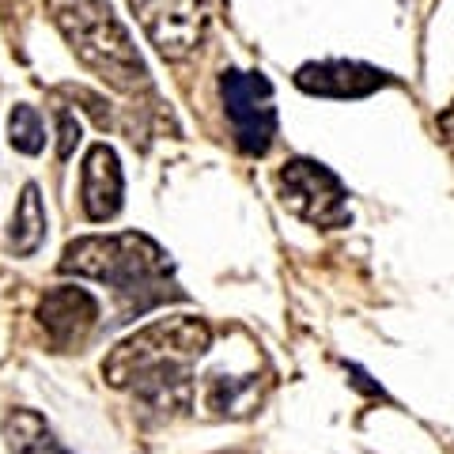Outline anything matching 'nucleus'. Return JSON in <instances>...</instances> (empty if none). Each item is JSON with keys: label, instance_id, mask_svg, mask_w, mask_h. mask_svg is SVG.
Returning a JSON list of instances; mask_svg holds the SVG:
<instances>
[{"label": "nucleus", "instance_id": "1", "mask_svg": "<svg viewBox=\"0 0 454 454\" xmlns=\"http://www.w3.org/2000/svg\"><path fill=\"white\" fill-rule=\"evenodd\" d=\"M212 345V330L205 318L170 315L155 318L145 330L125 337L103 360V375L110 387L133 390L155 413H182L193 405V375L190 364L201 360Z\"/></svg>", "mask_w": 454, "mask_h": 454}, {"label": "nucleus", "instance_id": "2", "mask_svg": "<svg viewBox=\"0 0 454 454\" xmlns=\"http://www.w3.org/2000/svg\"><path fill=\"white\" fill-rule=\"evenodd\" d=\"M57 269L88 280H103L106 288H114L125 315H145V310L167 300H182L170 254L140 231L80 235L65 247Z\"/></svg>", "mask_w": 454, "mask_h": 454}, {"label": "nucleus", "instance_id": "3", "mask_svg": "<svg viewBox=\"0 0 454 454\" xmlns=\"http://www.w3.org/2000/svg\"><path fill=\"white\" fill-rule=\"evenodd\" d=\"M46 8L83 68H91L118 91L148 88L145 57L137 53L133 35L125 31V23L114 16L106 0H46Z\"/></svg>", "mask_w": 454, "mask_h": 454}, {"label": "nucleus", "instance_id": "4", "mask_svg": "<svg viewBox=\"0 0 454 454\" xmlns=\"http://www.w3.org/2000/svg\"><path fill=\"white\" fill-rule=\"evenodd\" d=\"M277 186L280 201L292 216H300L310 227H348V190L340 186V178L330 167H322L318 160L295 155L277 170Z\"/></svg>", "mask_w": 454, "mask_h": 454}, {"label": "nucleus", "instance_id": "5", "mask_svg": "<svg viewBox=\"0 0 454 454\" xmlns=\"http://www.w3.org/2000/svg\"><path fill=\"white\" fill-rule=\"evenodd\" d=\"M220 98L231 121L235 145L247 155H265L277 137V106H273V83L262 73H239L227 68L220 76Z\"/></svg>", "mask_w": 454, "mask_h": 454}, {"label": "nucleus", "instance_id": "6", "mask_svg": "<svg viewBox=\"0 0 454 454\" xmlns=\"http://www.w3.org/2000/svg\"><path fill=\"white\" fill-rule=\"evenodd\" d=\"M129 4L148 42L167 61H182L186 53H193L208 27L205 0H129Z\"/></svg>", "mask_w": 454, "mask_h": 454}, {"label": "nucleus", "instance_id": "7", "mask_svg": "<svg viewBox=\"0 0 454 454\" xmlns=\"http://www.w3.org/2000/svg\"><path fill=\"white\" fill-rule=\"evenodd\" d=\"M38 322L46 330L53 348H80L88 333L98 322V303L91 292L73 288V284H61V288H50L38 303Z\"/></svg>", "mask_w": 454, "mask_h": 454}, {"label": "nucleus", "instance_id": "8", "mask_svg": "<svg viewBox=\"0 0 454 454\" xmlns=\"http://www.w3.org/2000/svg\"><path fill=\"white\" fill-rule=\"evenodd\" d=\"M121 197H125V178H121V163L118 152L110 145H91L88 155H83L80 167V205L83 216L95 223H106L121 212Z\"/></svg>", "mask_w": 454, "mask_h": 454}, {"label": "nucleus", "instance_id": "9", "mask_svg": "<svg viewBox=\"0 0 454 454\" xmlns=\"http://www.w3.org/2000/svg\"><path fill=\"white\" fill-rule=\"evenodd\" d=\"M394 83L390 73L364 61H310L295 73V88L322 98H364Z\"/></svg>", "mask_w": 454, "mask_h": 454}, {"label": "nucleus", "instance_id": "10", "mask_svg": "<svg viewBox=\"0 0 454 454\" xmlns=\"http://www.w3.org/2000/svg\"><path fill=\"white\" fill-rule=\"evenodd\" d=\"M205 405L216 417H250L258 409V375H223L205 379Z\"/></svg>", "mask_w": 454, "mask_h": 454}, {"label": "nucleus", "instance_id": "11", "mask_svg": "<svg viewBox=\"0 0 454 454\" xmlns=\"http://www.w3.org/2000/svg\"><path fill=\"white\" fill-rule=\"evenodd\" d=\"M4 439L12 454H73L61 447V439L50 432V424L31 409H16L4 420Z\"/></svg>", "mask_w": 454, "mask_h": 454}, {"label": "nucleus", "instance_id": "12", "mask_svg": "<svg viewBox=\"0 0 454 454\" xmlns=\"http://www.w3.org/2000/svg\"><path fill=\"white\" fill-rule=\"evenodd\" d=\"M46 243V208H42V193L35 182H27L16 205V216H12V231H8V247L16 254H35Z\"/></svg>", "mask_w": 454, "mask_h": 454}, {"label": "nucleus", "instance_id": "13", "mask_svg": "<svg viewBox=\"0 0 454 454\" xmlns=\"http://www.w3.org/2000/svg\"><path fill=\"white\" fill-rule=\"evenodd\" d=\"M8 140L20 155H38L46 148V121H42V114L27 103H16L8 114Z\"/></svg>", "mask_w": 454, "mask_h": 454}, {"label": "nucleus", "instance_id": "14", "mask_svg": "<svg viewBox=\"0 0 454 454\" xmlns=\"http://www.w3.org/2000/svg\"><path fill=\"white\" fill-rule=\"evenodd\" d=\"M80 118L68 106H57V155L61 160H68V155L76 152V145H80Z\"/></svg>", "mask_w": 454, "mask_h": 454}, {"label": "nucleus", "instance_id": "15", "mask_svg": "<svg viewBox=\"0 0 454 454\" xmlns=\"http://www.w3.org/2000/svg\"><path fill=\"white\" fill-rule=\"evenodd\" d=\"M439 129H443V137L454 145V103H450L443 114H439Z\"/></svg>", "mask_w": 454, "mask_h": 454}]
</instances>
